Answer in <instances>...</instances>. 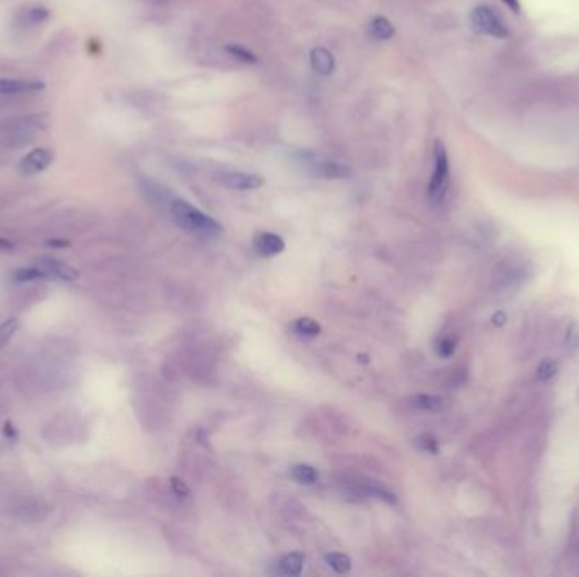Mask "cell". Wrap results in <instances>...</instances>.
<instances>
[{
    "label": "cell",
    "instance_id": "obj_27",
    "mask_svg": "<svg viewBox=\"0 0 579 577\" xmlns=\"http://www.w3.org/2000/svg\"><path fill=\"white\" fill-rule=\"evenodd\" d=\"M12 249H14V244L10 242V240L2 239V237H0V253H7V251H12Z\"/></svg>",
    "mask_w": 579,
    "mask_h": 577
},
{
    "label": "cell",
    "instance_id": "obj_26",
    "mask_svg": "<svg viewBox=\"0 0 579 577\" xmlns=\"http://www.w3.org/2000/svg\"><path fill=\"white\" fill-rule=\"evenodd\" d=\"M171 489H173L174 495L180 496V498H185V496L190 495V489H188V486L185 484L180 477H171Z\"/></svg>",
    "mask_w": 579,
    "mask_h": 577
},
{
    "label": "cell",
    "instance_id": "obj_25",
    "mask_svg": "<svg viewBox=\"0 0 579 577\" xmlns=\"http://www.w3.org/2000/svg\"><path fill=\"white\" fill-rule=\"evenodd\" d=\"M366 495L376 496V498H380L381 501L389 503V505H395L396 503L395 495H391V493L385 491V489H380V488H366Z\"/></svg>",
    "mask_w": 579,
    "mask_h": 577
},
{
    "label": "cell",
    "instance_id": "obj_16",
    "mask_svg": "<svg viewBox=\"0 0 579 577\" xmlns=\"http://www.w3.org/2000/svg\"><path fill=\"white\" fill-rule=\"evenodd\" d=\"M293 328L298 335H304V337H317V335L320 334V330H322L319 322H315V320L310 319V317L298 319L297 322H295Z\"/></svg>",
    "mask_w": 579,
    "mask_h": 577
},
{
    "label": "cell",
    "instance_id": "obj_13",
    "mask_svg": "<svg viewBox=\"0 0 579 577\" xmlns=\"http://www.w3.org/2000/svg\"><path fill=\"white\" fill-rule=\"evenodd\" d=\"M395 34V27L385 17H374L370 24V36L376 41H386V39L393 38Z\"/></svg>",
    "mask_w": 579,
    "mask_h": 577
},
{
    "label": "cell",
    "instance_id": "obj_2",
    "mask_svg": "<svg viewBox=\"0 0 579 577\" xmlns=\"http://www.w3.org/2000/svg\"><path fill=\"white\" fill-rule=\"evenodd\" d=\"M449 156L442 141L435 139L434 142V173L429 185V196L434 203H440L449 188Z\"/></svg>",
    "mask_w": 579,
    "mask_h": 577
},
{
    "label": "cell",
    "instance_id": "obj_24",
    "mask_svg": "<svg viewBox=\"0 0 579 577\" xmlns=\"http://www.w3.org/2000/svg\"><path fill=\"white\" fill-rule=\"evenodd\" d=\"M437 352H439L440 357H451L454 352H456V341L453 337H444L442 341L437 346Z\"/></svg>",
    "mask_w": 579,
    "mask_h": 577
},
{
    "label": "cell",
    "instance_id": "obj_4",
    "mask_svg": "<svg viewBox=\"0 0 579 577\" xmlns=\"http://www.w3.org/2000/svg\"><path fill=\"white\" fill-rule=\"evenodd\" d=\"M305 164L308 168V173L312 177L323 178V180H344L352 174V170L349 164L329 161V159H319L314 155L305 156Z\"/></svg>",
    "mask_w": 579,
    "mask_h": 577
},
{
    "label": "cell",
    "instance_id": "obj_15",
    "mask_svg": "<svg viewBox=\"0 0 579 577\" xmlns=\"http://www.w3.org/2000/svg\"><path fill=\"white\" fill-rule=\"evenodd\" d=\"M326 562L330 569H334V571L337 572V574H345V572L351 571V565H352L351 558H349L348 555L339 554V552L327 554Z\"/></svg>",
    "mask_w": 579,
    "mask_h": 577
},
{
    "label": "cell",
    "instance_id": "obj_12",
    "mask_svg": "<svg viewBox=\"0 0 579 577\" xmlns=\"http://www.w3.org/2000/svg\"><path fill=\"white\" fill-rule=\"evenodd\" d=\"M304 554L293 552L285 555V557L282 558V562H280V571H282V574L286 576H300L302 571H304Z\"/></svg>",
    "mask_w": 579,
    "mask_h": 577
},
{
    "label": "cell",
    "instance_id": "obj_5",
    "mask_svg": "<svg viewBox=\"0 0 579 577\" xmlns=\"http://www.w3.org/2000/svg\"><path fill=\"white\" fill-rule=\"evenodd\" d=\"M218 181L232 190H256L264 183L263 178L258 174L244 173V171H227L218 177Z\"/></svg>",
    "mask_w": 579,
    "mask_h": 577
},
{
    "label": "cell",
    "instance_id": "obj_30",
    "mask_svg": "<svg viewBox=\"0 0 579 577\" xmlns=\"http://www.w3.org/2000/svg\"><path fill=\"white\" fill-rule=\"evenodd\" d=\"M51 246H68V242H49Z\"/></svg>",
    "mask_w": 579,
    "mask_h": 577
},
{
    "label": "cell",
    "instance_id": "obj_14",
    "mask_svg": "<svg viewBox=\"0 0 579 577\" xmlns=\"http://www.w3.org/2000/svg\"><path fill=\"white\" fill-rule=\"evenodd\" d=\"M291 477L300 484H315L319 479V473L308 464H297L291 467Z\"/></svg>",
    "mask_w": 579,
    "mask_h": 577
},
{
    "label": "cell",
    "instance_id": "obj_7",
    "mask_svg": "<svg viewBox=\"0 0 579 577\" xmlns=\"http://www.w3.org/2000/svg\"><path fill=\"white\" fill-rule=\"evenodd\" d=\"M51 161H53V155L45 148L32 149L31 152L24 156L21 159V173L23 174H38L41 171H45L46 168L49 166Z\"/></svg>",
    "mask_w": 579,
    "mask_h": 577
},
{
    "label": "cell",
    "instance_id": "obj_22",
    "mask_svg": "<svg viewBox=\"0 0 579 577\" xmlns=\"http://www.w3.org/2000/svg\"><path fill=\"white\" fill-rule=\"evenodd\" d=\"M557 372V363L552 359H544L541 361V364L537 366V378L541 381H549L556 376Z\"/></svg>",
    "mask_w": 579,
    "mask_h": 577
},
{
    "label": "cell",
    "instance_id": "obj_6",
    "mask_svg": "<svg viewBox=\"0 0 579 577\" xmlns=\"http://www.w3.org/2000/svg\"><path fill=\"white\" fill-rule=\"evenodd\" d=\"M41 271H45V275L48 278H56V280L61 281H75L78 278V271L67 262L60 261V259L53 258H43L36 262Z\"/></svg>",
    "mask_w": 579,
    "mask_h": 577
},
{
    "label": "cell",
    "instance_id": "obj_17",
    "mask_svg": "<svg viewBox=\"0 0 579 577\" xmlns=\"http://www.w3.org/2000/svg\"><path fill=\"white\" fill-rule=\"evenodd\" d=\"M225 51H227V53L231 54V56L234 58V60L242 61V63H249V65H253V63H256V61H258L256 54H254L253 51L246 49V47H244V46H239V45H229V46H225Z\"/></svg>",
    "mask_w": 579,
    "mask_h": 577
},
{
    "label": "cell",
    "instance_id": "obj_23",
    "mask_svg": "<svg viewBox=\"0 0 579 577\" xmlns=\"http://www.w3.org/2000/svg\"><path fill=\"white\" fill-rule=\"evenodd\" d=\"M17 281H34V280H45V278H48L45 275V271H41V269L38 268V266H32V268H24V269H19V271L14 275Z\"/></svg>",
    "mask_w": 579,
    "mask_h": 577
},
{
    "label": "cell",
    "instance_id": "obj_10",
    "mask_svg": "<svg viewBox=\"0 0 579 577\" xmlns=\"http://www.w3.org/2000/svg\"><path fill=\"white\" fill-rule=\"evenodd\" d=\"M310 65L319 75L327 76L336 68V60H334V54L330 53L329 49H326V47H315L310 53Z\"/></svg>",
    "mask_w": 579,
    "mask_h": 577
},
{
    "label": "cell",
    "instance_id": "obj_11",
    "mask_svg": "<svg viewBox=\"0 0 579 577\" xmlns=\"http://www.w3.org/2000/svg\"><path fill=\"white\" fill-rule=\"evenodd\" d=\"M410 405L417 410L424 411H442L446 408V400L434 394H415L410 398Z\"/></svg>",
    "mask_w": 579,
    "mask_h": 577
},
{
    "label": "cell",
    "instance_id": "obj_21",
    "mask_svg": "<svg viewBox=\"0 0 579 577\" xmlns=\"http://www.w3.org/2000/svg\"><path fill=\"white\" fill-rule=\"evenodd\" d=\"M48 17H49L48 9H45V7H32V9H29L27 12H25L24 23L27 25H36V24L45 23Z\"/></svg>",
    "mask_w": 579,
    "mask_h": 577
},
{
    "label": "cell",
    "instance_id": "obj_29",
    "mask_svg": "<svg viewBox=\"0 0 579 577\" xmlns=\"http://www.w3.org/2000/svg\"><path fill=\"white\" fill-rule=\"evenodd\" d=\"M505 320H507V317H505V313H503V312L497 313V315L493 317V322H495V325H503V324H505Z\"/></svg>",
    "mask_w": 579,
    "mask_h": 577
},
{
    "label": "cell",
    "instance_id": "obj_18",
    "mask_svg": "<svg viewBox=\"0 0 579 577\" xmlns=\"http://www.w3.org/2000/svg\"><path fill=\"white\" fill-rule=\"evenodd\" d=\"M564 349L569 356H573L579 350V322H574L567 330L566 339H564Z\"/></svg>",
    "mask_w": 579,
    "mask_h": 577
},
{
    "label": "cell",
    "instance_id": "obj_8",
    "mask_svg": "<svg viewBox=\"0 0 579 577\" xmlns=\"http://www.w3.org/2000/svg\"><path fill=\"white\" fill-rule=\"evenodd\" d=\"M254 249H256V253L264 256V258H271V256L283 253L285 242H283L282 237L276 236V234L260 232L254 237Z\"/></svg>",
    "mask_w": 579,
    "mask_h": 577
},
{
    "label": "cell",
    "instance_id": "obj_28",
    "mask_svg": "<svg viewBox=\"0 0 579 577\" xmlns=\"http://www.w3.org/2000/svg\"><path fill=\"white\" fill-rule=\"evenodd\" d=\"M515 14H520V0H503Z\"/></svg>",
    "mask_w": 579,
    "mask_h": 577
},
{
    "label": "cell",
    "instance_id": "obj_9",
    "mask_svg": "<svg viewBox=\"0 0 579 577\" xmlns=\"http://www.w3.org/2000/svg\"><path fill=\"white\" fill-rule=\"evenodd\" d=\"M45 89V83L32 82V80L17 78H0V93L2 95H19L27 92H38Z\"/></svg>",
    "mask_w": 579,
    "mask_h": 577
},
{
    "label": "cell",
    "instance_id": "obj_3",
    "mask_svg": "<svg viewBox=\"0 0 579 577\" xmlns=\"http://www.w3.org/2000/svg\"><path fill=\"white\" fill-rule=\"evenodd\" d=\"M471 25L476 32L484 36H491L495 39H507L508 27L498 17L493 9L486 5H478L471 12Z\"/></svg>",
    "mask_w": 579,
    "mask_h": 577
},
{
    "label": "cell",
    "instance_id": "obj_1",
    "mask_svg": "<svg viewBox=\"0 0 579 577\" xmlns=\"http://www.w3.org/2000/svg\"><path fill=\"white\" fill-rule=\"evenodd\" d=\"M170 210L174 222L187 232L195 234V236L200 237H217L222 234L220 224L216 218L209 217V215L203 214L202 210H198V208H195L192 203L185 202V200H173Z\"/></svg>",
    "mask_w": 579,
    "mask_h": 577
},
{
    "label": "cell",
    "instance_id": "obj_20",
    "mask_svg": "<svg viewBox=\"0 0 579 577\" xmlns=\"http://www.w3.org/2000/svg\"><path fill=\"white\" fill-rule=\"evenodd\" d=\"M17 328H19V320L17 319H7L5 322L0 325V347L9 344V341L14 337Z\"/></svg>",
    "mask_w": 579,
    "mask_h": 577
},
{
    "label": "cell",
    "instance_id": "obj_19",
    "mask_svg": "<svg viewBox=\"0 0 579 577\" xmlns=\"http://www.w3.org/2000/svg\"><path fill=\"white\" fill-rule=\"evenodd\" d=\"M413 444L417 445L420 451L424 452H429V454H437L439 452V442L434 435H431V433H422V435H418L417 439L413 440Z\"/></svg>",
    "mask_w": 579,
    "mask_h": 577
}]
</instances>
